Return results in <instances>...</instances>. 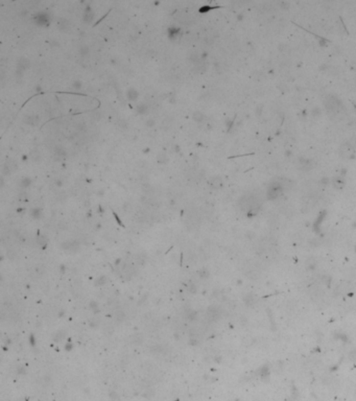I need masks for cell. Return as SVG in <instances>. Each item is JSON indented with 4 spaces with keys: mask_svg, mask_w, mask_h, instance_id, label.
Instances as JSON below:
<instances>
[{
    "mask_svg": "<svg viewBox=\"0 0 356 401\" xmlns=\"http://www.w3.org/2000/svg\"><path fill=\"white\" fill-rule=\"evenodd\" d=\"M35 21L40 26H48L49 23L51 22V19L48 14L44 13V12H41V13L37 14L35 16Z\"/></svg>",
    "mask_w": 356,
    "mask_h": 401,
    "instance_id": "obj_1",
    "label": "cell"
},
{
    "mask_svg": "<svg viewBox=\"0 0 356 401\" xmlns=\"http://www.w3.org/2000/svg\"><path fill=\"white\" fill-rule=\"evenodd\" d=\"M167 33H168V38H169L170 40H176L178 36H181V30H180L179 27L173 26V27H169V28H168Z\"/></svg>",
    "mask_w": 356,
    "mask_h": 401,
    "instance_id": "obj_2",
    "label": "cell"
},
{
    "mask_svg": "<svg viewBox=\"0 0 356 401\" xmlns=\"http://www.w3.org/2000/svg\"><path fill=\"white\" fill-rule=\"evenodd\" d=\"M24 122L29 124V126H36V124L39 122V117L37 116V115H28V116H26V118L24 119Z\"/></svg>",
    "mask_w": 356,
    "mask_h": 401,
    "instance_id": "obj_3",
    "label": "cell"
},
{
    "mask_svg": "<svg viewBox=\"0 0 356 401\" xmlns=\"http://www.w3.org/2000/svg\"><path fill=\"white\" fill-rule=\"evenodd\" d=\"M126 95H127V98H129L130 100H132V101L136 100V99L138 98V96H139L138 92H137V90L134 89V88H131V89L127 90Z\"/></svg>",
    "mask_w": 356,
    "mask_h": 401,
    "instance_id": "obj_4",
    "label": "cell"
},
{
    "mask_svg": "<svg viewBox=\"0 0 356 401\" xmlns=\"http://www.w3.org/2000/svg\"><path fill=\"white\" fill-rule=\"evenodd\" d=\"M136 111L138 112L139 114L144 115V114H146L148 112V107L145 104H139L136 107Z\"/></svg>",
    "mask_w": 356,
    "mask_h": 401,
    "instance_id": "obj_5",
    "label": "cell"
},
{
    "mask_svg": "<svg viewBox=\"0 0 356 401\" xmlns=\"http://www.w3.org/2000/svg\"><path fill=\"white\" fill-rule=\"evenodd\" d=\"M93 15H94L93 12L90 11L89 8H87L85 11V15H84V20H85L86 22H90V21L93 19Z\"/></svg>",
    "mask_w": 356,
    "mask_h": 401,
    "instance_id": "obj_6",
    "label": "cell"
},
{
    "mask_svg": "<svg viewBox=\"0 0 356 401\" xmlns=\"http://www.w3.org/2000/svg\"><path fill=\"white\" fill-rule=\"evenodd\" d=\"M68 21L66 20V19H64V18H61L60 20H59V22H58V27L60 29H67L68 28Z\"/></svg>",
    "mask_w": 356,
    "mask_h": 401,
    "instance_id": "obj_7",
    "label": "cell"
},
{
    "mask_svg": "<svg viewBox=\"0 0 356 401\" xmlns=\"http://www.w3.org/2000/svg\"><path fill=\"white\" fill-rule=\"evenodd\" d=\"M192 118L195 121L199 122V121H202L203 119H204V115H203V113H201V112H194L192 115Z\"/></svg>",
    "mask_w": 356,
    "mask_h": 401,
    "instance_id": "obj_8",
    "label": "cell"
},
{
    "mask_svg": "<svg viewBox=\"0 0 356 401\" xmlns=\"http://www.w3.org/2000/svg\"><path fill=\"white\" fill-rule=\"evenodd\" d=\"M80 54H82L83 57H86V55L89 54V48H88V46H86V45L80 46Z\"/></svg>",
    "mask_w": 356,
    "mask_h": 401,
    "instance_id": "obj_9",
    "label": "cell"
},
{
    "mask_svg": "<svg viewBox=\"0 0 356 401\" xmlns=\"http://www.w3.org/2000/svg\"><path fill=\"white\" fill-rule=\"evenodd\" d=\"M212 8H214L210 7V5H205V7H202L201 8H199V12L202 14H204V13H207V12H209V11H211Z\"/></svg>",
    "mask_w": 356,
    "mask_h": 401,
    "instance_id": "obj_10",
    "label": "cell"
},
{
    "mask_svg": "<svg viewBox=\"0 0 356 401\" xmlns=\"http://www.w3.org/2000/svg\"><path fill=\"white\" fill-rule=\"evenodd\" d=\"M30 183H32V180L26 177V178H24L22 180V182H21V185H22L23 187H27V186H29Z\"/></svg>",
    "mask_w": 356,
    "mask_h": 401,
    "instance_id": "obj_11",
    "label": "cell"
},
{
    "mask_svg": "<svg viewBox=\"0 0 356 401\" xmlns=\"http://www.w3.org/2000/svg\"><path fill=\"white\" fill-rule=\"evenodd\" d=\"M146 126H149V127L154 126H155V119H154V118H149V119L146 121Z\"/></svg>",
    "mask_w": 356,
    "mask_h": 401,
    "instance_id": "obj_12",
    "label": "cell"
},
{
    "mask_svg": "<svg viewBox=\"0 0 356 401\" xmlns=\"http://www.w3.org/2000/svg\"><path fill=\"white\" fill-rule=\"evenodd\" d=\"M73 88H75V89L82 88V83H80V80H75V82L73 83Z\"/></svg>",
    "mask_w": 356,
    "mask_h": 401,
    "instance_id": "obj_13",
    "label": "cell"
},
{
    "mask_svg": "<svg viewBox=\"0 0 356 401\" xmlns=\"http://www.w3.org/2000/svg\"><path fill=\"white\" fill-rule=\"evenodd\" d=\"M118 124H119L120 126H122V127H126V121H123V120H120L119 122H118Z\"/></svg>",
    "mask_w": 356,
    "mask_h": 401,
    "instance_id": "obj_14",
    "label": "cell"
}]
</instances>
